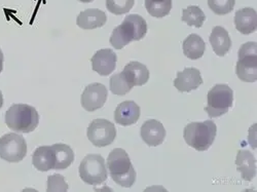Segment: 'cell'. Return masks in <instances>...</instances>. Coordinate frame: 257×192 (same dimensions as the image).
I'll use <instances>...</instances> for the list:
<instances>
[{
    "label": "cell",
    "instance_id": "6da1fadb",
    "mask_svg": "<svg viewBox=\"0 0 257 192\" xmlns=\"http://www.w3.org/2000/svg\"><path fill=\"white\" fill-rule=\"evenodd\" d=\"M147 33L146 21L139 15H128L123 22L117 26L110 36V45L115 50H121L132 41H138Z\"/></svg>",
    "mask_w": 257,
    "mask_h": 192
},
{
    "label": "cell",
    "instance_id": "7a4b0ae2",
    "mask_svg": "<svg viewBox=\"0 0 257 192\" xmlns=\"http://www.w3.org/2000/svg\"><path fill=\"white\" fill-rule=\"evenodd\" d=\"M107 168L112 180L119 186L131 188L136 181V170L128 157V154L121 148H115L107 158Z\"/></svg>",
    "mask_w": 257,
    "mask_h": 192
},
{
    "label": "cell",
    "instance_id": "3957f363",
    "mask_svg": "<svg viewBox=\"0 0 257 192\" xmlns=\"http://www.w3.org/2000/svg\"><path fill=\"white\" fill-rule=\"evenodd\" d=\"M6 123L14 132L29 134L39 123L37 110L27 104H13L6 113Z\"/></svg>",
    "mask_w": 257,
    "mask_h": 192
},
{
    "label": "cell",
    "instance_id": "277c9868",
    "mask_svg": "<svg viewBox=\"0 0 257 192\" xmlns=\"http://www.w3.org/2000/svg\"><path fill=\"white\" fill-rule=\"evenodd\" d=\"M217 126L212 120L188 123L183 131V138L188 146L198 151H207L215 141Z\"/></svg>",
    "mask_w": 257,
    "mask_h": 192
},
{
    "label": "cell",
    "instance_id": "5b68a950",
    "mask_svg": "<svg viewBox=\"0 0 257 192\" xmlns=\"http://www.w3.org/2000/svg\"><path fill=\"white\" fill-rule=\"evenodd\" d=\"M233 104V91L227 84H216L209 91L207 95V106L205 111L209 117L217 118L225 113L232 107Z\"/></svg>",
    "mask_w": 257,
    "mask_h": 192
},
{
    "label": "cell",
    "instance_id": "8992f818",
    "mask_svg": "<svg viewBox=\"0 0 257 192\" xmlns=\"http://www.w3.org/2000/svg\"><path fill=\"white\" fill-rule=\"evenodd\" d=\"M239 60L235 66V74L244 82L257 80V44L246 42L239 50Z\"/></svg>",
    "mask_w": 257,
    "mask_h": 192
},
{
    "label": "cell",
    "instance_id": "52a82bcc",
    "mask_svg": "<svg viewBox=\"0 0 257 192\" xmlns=\"http://www.w3.org/2000/svg\"><path fill=\"white\" fill-rule=\"evenodd\" d=\"M80 179L89 185L97 186L107 181V167L105 159L100 154H88L80 162L79 168Z\"/></svg>",
    "mask_w": 257,
    "mask_h": 192
},
{
    "label": "cell",
    "instance_id": "ba28073f",
    "mask_svg": "<svg viewBox=\"0 0 257 192\" xmlns=\"http://www.w3.org/2000/svg\"><path fill=\"white\" fill-rule=\"evenodd\" d=\"M27 154V143L23 136L16 133L6 134L0 138V158L16 163L22 161Z\"/></svg>",
    "mask_w": 257,
    "mask_h": 192
},
{
    "label": "cell",
    "instance_id": "9c48e42d",
    "mask_svg": "<svg viewBox=\"0 0 257 192\" xmlns=\"http://www.w3.org/2000/svg\"><path fill=\"white\" fill-rule=\"evenodd\" d=\"M88 139L96 147H106L113 143L116 138L114 123L107 119H94L87 130Z\"/></svg>",
    "mask_w": 257,
    "mask_h": 192
},
{
    "label": "cell",
    "instance_id": "30bf717a",
    "mask_svg": "<svg viewBox=\"0 0 257 192\" xmlns=\"http://www.w3.org/2000/svg\"><path fill=\"white\" fill-rule=\"evenodd\" d=\"M107 97H108V92H107L105 85L99 82H95L89 84L84 89L81 95L80 103L84 110L93 112L103 107Z\"/></svg>",
    "mask_w": 257,
    "mask_h": 192
},
{
    "label": "cell",
    "instance_id": "8fae6325",
    "mask_svg": "<svg viewBox=\"0 0 257 192\" xmlns=\"http://www.w3.org/2000/svg\"><path fill=\"white\" fill-rule=\"evenodd\" d=\"M116 61L117 56L112 50H99L91 59L92 69L101 76H108L115 70Z\"/></svg>",
    "mask_w": 257,
    "mask_h": 192
},
{
    "label": "cell",
    "instance_id": "7c38bea8",
    "mask_svg": "<svg viewBox=\"0 0 257 192\" xmlns=\"http://www.w3.org/2000/svg\"><path fill=\"white\" fill-rule=\"evenodd\" d=\"M203 84V78L200 70L197 68H185L182 72H177V77L174 79V87L180 93H190L199 89Z\"/></svg>",
    "mask_w": 257,
    "mask_h": 192
},
{
    "label": "cell",
    "instance_id": "4fadbf2b",
    "mask_svg": "<svg viewBox=\"0 0 257 192\" xmlns=\"http://www.w3.org/2000/svg\"><path fill=\"white\" fill-rule=\"evenodd\" d=\"M140 135L144 143L149 147H157L163 144L166 138V130L161 121L149 119L142 124Z\"/></svg>",
    "mask_w": 257,
    "mask_h": 192
},
{
    "label": "cell",
    "instance_id": "5bb4252c",
    "mask_svg": "<svg viewBox=\"0 0 257 192\" xmlns=\"http://www.w3.org/2000/svg\"><path fill=\"white\" fill-rule=\"evenodd\" d=\"M141 110L134 101H124L120 103L114 112L115 123L123 126L135 124L140 118Z\"/></svg>",
    "mask_w": 257,
    "mask_h": 192
},
{
    "label": "cell",
    "instance_id": "9a60e30c",
    "mask_svg": "<svg viewBox=\"0 0 257 192\" xmlns=\"http://www.w3.org/2000/svg\"><path fill=\"white\" fill-rule=\"evenodd\" d=\"M234 25L241 34L249 35L257 29V13L252 8H244L234 15Z\"/></svg>",
    "mask_w": 257,
    "mask_h": 192
},
{
    "label": "cell",
    "instance_id": "2e32d148",
    "mask_svg": "<svg viewBox=\"0 0 257 192\" xmlns=\"http://www.w3.org/2000/svg\"><path fill=\"white\" fill-rule=\"evenodd\" d=\"M107 22V16L103 11L98 9H90L81 12L77 16L76 24L84 30H92L103 27Z\"/></svg>",
    "mask_w": 257,
    "mask_h": 192
},
{
    "label": "cell",
    "instance_id": "e0dca14e",
    "mask_svg": "<svg viewBox=\"0 0 257 192\" xmlns=\"http://www.w3.org/2000/svg\"><path fill=\"white\" fill-rule=\"evenodd\" d=\"M56 156L52 146H39L32 155L33 166L40 172H49L55 168Z\"/></svg>",
    "mask_w": 257,
    "mask_h": 192
},
{
    "label": "cell",
    "instance_id": "ac0fdd59",
    "mask_svg": "<svg viewBox=\"0 0 257 192\" xmlns=\"http://www.w3.org/2000/svg\"><path fill=\"white\" fill-rule=\"evenodd\" d=\"M209 41L214 53L219 57H224L230 51V36L228 32L221 26H216L212 29Z\"/></svg>",
    "mask_w": 257,
    "mask_h": 192
},
{
    "label": "cell",
    "instance_id": "d6986e66",
    "mask_svg": "<svg viewBox=\"0 0 257 192\" xmlns=\"http://www.w3.org/2000/svg\"><path fill=\"white\" fill-rule=\"evenodd\" d=\"M235 164H237L238 172L241 173L242 178L245 181H252L256 176V158L249 150H241L237 153L235 158Z\"/></svg>",
    "mask_w": 257,
    "mask_h": 192
},
{
    "label": "cell",
    "instance_id": "ffe728a7",
    "mask_svg": "<svg viewBox=\"0 0 257 192\" xmlns=\"http://www.w3.org/2000/svg\"><path fill=\"white\" fill-rule=\"evenodd\" d=\"M122 72L130 80L133 87H142L149 79V70L140 62L134 61L127 63Z\"/></svg>",
    "mask_w": 257,
    "mask_h": 192
},
{
    "label": "cell",
    "instance_id": "44dd1931",
    "mask_svg": "<svg viewBox=\"0 0 257 192\" xmlns=\"http://www.w3.org/2000/svg\"><path fill=\"white\" fill-rule=\"evenodd\" d=\"M183 54L189 60H199L204 56L206 44L203 38L198 34H190L182 44Z\"/></svg>",
    "mask_w": 257,
    "mask_h": 192
},
{
    "label": "cell",
    "instance_id": "7402d4cb",
    "mask_svg": "<svg viewBox=\"0 0 257 192\" xmlns=\"http://www.w3.org/2000/svg\"><path fill=\"white\" fill-rule=\"evenodd\" d=\"M52 147L54 149L56 156V163L54 169L61 170L69 167L74 161V152L72 148L69 145L61 143L54 144Z\"/></svg>",
    "mask_w": 257,
    "mask_h": 192
},
{
    "label": "cell",
    "instance_id": "603a6c76",
    "mask_svg": "<svg viewBox=\"0 0 257 192\" xmlns=\"http://www.w3.org/2000/svg\"><path fill=\"white\" fill-rule=\"evenodd\" d=\"M181 20L190 27L201 28L206 21V16L200 7L189 6L182 11Z\"/></svg>",
    "mask_w": 257,
    "mask_h": 192
},
{
    "label": "cell",
    "instance_id": "cb8c5ba5",
    "mask_svg": "<svg viewBox=\"0 0 257 192\" xmlns=\"http://www.w3.org/2000/svg\"><path fill=\"white\" fill-rule=\"evenodd\" d=\"M145 9L152 17L162 19L170 14L172 0H145Z\"/></svg>",
    "mask_w": 257,
    "mask_h": 192
},
{
    "label": "cell",
    "instance_id": "d4e9b609",
    "mask_svg": "<svg viewBox=\"0 0 257 192\" xmlns=\"http://www.w3.org/2000/svg\"><path fill=\"white\" fill-rule=\"evenodd\" d=\"M109 84L111 93L116 96H124L127 93H130V91L134 88L122 71L112 75L110 77Z\"/></svg>",
    "mask_w": 257,
    "mask_h": 192
},
{
    "label": "cell",
    "instance_id": "484cf974",
    "mask_svg": "<svg viewBox=\"0 0 257 192\" xmlns=\"http://www.w3.org/2000/svg\"><path fill=\"white\" fill-rule=\"evenodd\" d=\"M134 4L135 0H106V8L111 14L121 16L130 12Z\"/></svg>",
    "mask_w": 257,
    "mask_h": 192
},
{
    "label": "cell",
    "instance_id": "4316f807",
    "mask_svg": "<svg viewBox=\"0 0 257 192\" xmlns=\"http://www.w3.org/2000/svg\"><path fill=\"white\" fill-rule=\"evenodd\" d=\"M235 5V0H208L210 10L218 16L229 14Z\"/></svg>",
    "mask_w": 257,
    "mask_h": 192
},
{
    "label": "cell",
    "instance_id": "83f0119b",
    "mask_svg": "<svg viewBox=\"0 0 257 192\" xmlns=\"http://www.w3.org/2000/svg\"><path fill=\"white\" fill-rule=\"evenodd\" d=\"M48 192H57V191H62V192H67L68 191V185L64 179L63 176L55 174L52 175L48 178Z\"/></svg>",
    "mask_w": 257,
    "mask_h": 192
},
{
    "label": "cell",
    "instance_id": "f1b7e54d",
    "mask_svg": "<svg viewBox=\"0 0 257 192\" xmlns=\"http://www.w3.org/2000/svg\"><path fill=\"white\" fill-rule=\"evenodd\" d=\"M4 60H5V56L2 49H0V73H2L4 70Z\"/></svg>",
    "mask_w": 257,
    "mask_h": 192
},
{
    "label": "cell",
    "instance_id": "f546056e",
    "mask_svg": "<svg viewBox=\"0 0 257 192\" xmlns=\"http://www.w3.org/2000/svg\"><path fill=\"white\" fill-rule=\"evenodd\" d=\"M3 106H4V96L2 91H0V109L3 108Z\"/></svg>",
    "mask_w": 257,
    "mask_h": 192
},
{
    "label": "cell",
    "instance_id": "4dcf8cb0",
    "mask_svg": "<svg viewBox=\"0 0 257 192\" xmlns=\"http://www.w3.org/2000/svg\"><path fill=\"white\" fill-rule=\"evenodd\" d=\"M78 2L83 3V4H90V3H93L94 0H78Z\"/></svg>",
    "mask_w": 257,
    "mask_h": 192
}]
</instances>
